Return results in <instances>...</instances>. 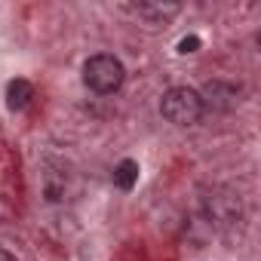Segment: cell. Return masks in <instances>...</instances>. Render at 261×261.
<instances>
[{
	"mask_svg": "<svg viewBox=\"0 0 261 261\" xmlns=\"http://www.w3.org/2000/svg\"><path fill=\"white\" fill-rule=\"evenodd\" d=\"M123 77H126V71H123L120 59H114L108 53H98V56L86 59V65H83V83L98 95L117 92L123 86Z\"/></svg>",
	"mask_w": 261,
	"mask_h": 261,
	"instance_id": "obj_1",
	"label": "cell"
},
{
	"mask_svg": "<svg viewBox=\"0 0 261 261\" xmlns=\"http://www.w3.org/2000/svg\"><path fill=\"white\" fill-rule=\"evenodd\" d=\"M160 114L175 123V126H194L206 111H203V101H200V92L197 89H188V86H172L163 101H160Z\"/></svg>",
	"mask_w": 261,
	"mask_h": 261,
	"instance_id": "obj_2",
	"label": "cell"
},
{
	"mask_svg": "<svg viewBox=\"0 0 261 261\" xmlns=\"http://www.w3.org/2000/svg\"><path fill=\"white\" fill-rule=\"evenodd\" d=\"M203 209L215 227H233L243 221V200H240V194H233L227 188H215L203 200Z\"/></svg>",
	"mask_w": 261,
	"mask_h": 261,
	"instance_id": "obj_3",
	"label": "cell"
},
{
	"mask_svg": "<svg viewBox=\"0 0 261 261\" xmlns=\"http://www.w3.org/2000/svg\"><path fill=\"white\" fill-rule=\"evenodd\" d=\"M126 10L133 16H139L142 22H148V25H166L181 7L178 4H163V0H142V4H126Z\"/></svg>",
	"mask_w": 261,
	"mask_h": 261,
	"instance_id": "obj_4",
	"label": "cell"
},
{
	"mask_svg": "<svg viewBox=\"0 0 261 261\" xmlns=\"http://www.w3.org/2000/svg\"><path fill=\"white\" fill-rule=\"evenodd\" d=\"M200 101H203V111H206V108H215V111H230V108L240 101V92H237V86L215 80V83H209V86L203 89Z\"/></svg>",
	"mask_w": 261,
	"mask_h": 261,
	"instance_id": "obj_5",
	"label": "cell"
},
{
	"mask_svg": "<svg viewBox=\"0 0 261 261\" xmlns=\"http://www.w3.org/2000/svg\"><path fill=\"white\" fill-rule=\"evenodd\" d=\"M31 98H34V86H31L28 80L16 77V80L7 86V105H10L13 111H22V108H28V105H31Z\"/></svg>",
	"mask_w": 261,
	"mask_h": 261,
	"instance_id": "obj_6",
	"label": "cell"
},
{
	"mask_svg": "<svg viewBox=\"0 0 261 261\" xmlns=\"http://www.w3.org/2000/svg\"><path fill=\"white\" fill-rule=\"evenodd\" d=\"M136 181H139V163H136V160L117 163V169H114V185H117L120 191H133Z\"/></svg>",
	"mask_w": 261,
	"mask_h": 261,
	"instance_id": "obj_7",
	"label": "cell"
},
{
	"mask_svg": "<svg viewBox=\"0 0 261 261\" xmlns=\"http://www.w3.org/2000/svg\"><path fill=\"white\" fill-rule=\"evenodd\" d=\"M200 49V37H185L178 43V53H197Z\"/></svg>",
	"mask_w": 261,
	"mask_h": 261,
	"instance_id": "obj_8",
	"label": "cell"
},
{
	"mask_svg": "<svg viewBox=\"0 0 261 261\" xmlns=\"http://www.w3.org/2000/svg\"><path fill=\"white\" fill-rule=\"evenodd\" d=\"M0 261H16V258H13V255H10V252L4 249V246H0Z\"/></svg>",
	"mask_w": 261,
	"mask_h": 261,
	"instance_id": "obj_9",
	"label": "cell"
}]
</instances>
